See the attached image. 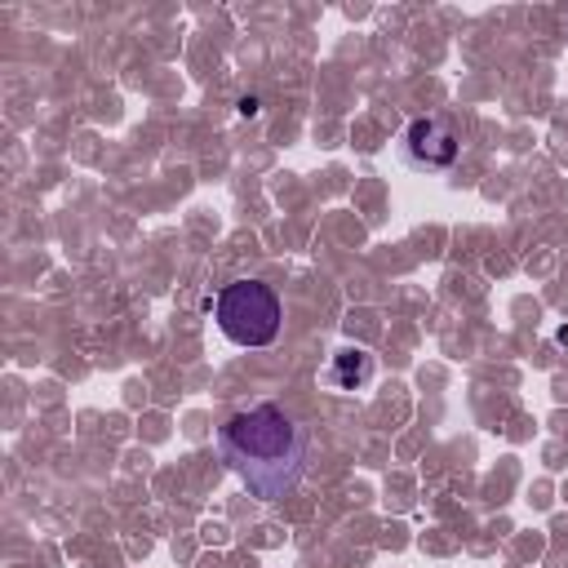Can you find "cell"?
I'll return each instance as SVG.
<instances>
[{
  "mask_svg": "<svg viewBox=\"0 0 568 568\" xmlns=\"http://www.w3.org/2000/svg\"><path fill=\"white\" fill-rule=\"evenodd\" d=\"M217 453L257 501H280L306 475L311 430L280 404H253L222 422Z\"/></svg>",
  "mask_w": 568,
  "mask_h": 568,
  "instance_id": "cell-1",
  "label": "cell"
},
{
  "mask_svg": "<svg viewBox=\"0 0 568 568\" xmlns=\"http://www.w3.org/2000/svg\"><path fill=\"white\" fill-rule=\"evenodd\" d=\"M213 315L217 328L235 342V346H271L280 337V293L262 280H235L213 297Z\"/></svg>",
  "mask_w": 568,
  "mask_h": 568,
  "instance_id": "cell-2",
  "label": "cell"
},
{
  "mask_svg": "<svg viewBox=\"0 0 568 568\" xmlns=\"http://www.w3.org/2000/svg\"><path fill=\"white\" fill-rule=\"evenodd\" d=\"M462 155V133L453 115H417L408 120L404 138H399V160L417 173H444L453 169Z\"/></svg>",
  "mask_w": 568,
  "mask_h": 568,
  "instance_id": "cell-3",
  "label": "cell"
},
{
  "mask_svg": "<svg viewBox=\"0 0 568 568\" xmlns=\"http://www.w3.org/2000/svg\"><path fill=\"white\" fill-rule=\"evenodd\" d=\"M324 382H328L333 390H364V386L373 382V355H368L364 346H342V351L333 355Z\"/></svg>",
  "mask_w": 568,
  "mask_h": 568,
  "instance_id": "cell-4",
  "label": "cell"
}]
</instances>
